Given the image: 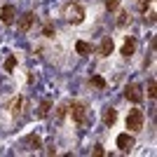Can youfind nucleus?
Masks as SVG:
<instances>
[{"mask_svg": "<svg viewBox=\"0 0 157 157\" xmlns=\"http://www.w3.org/2000/svg\"><path fill=\"white\" fill-rule=\"evenodd\" d=\"M113 49H115L113 38H103V40H101V45H98V56H110Z\"/></svg>", "mask_w": 157, "mask_h": 157, "instance_id": "6e6552de", "label": "nucleus"}, {"mask_svg": "<svg viewBox=\"0 0 157 157\" xmlns=\"http://www.w3.org/2000/svg\"><path fill=\"white\" fill-rule=\"evenodd\" d=\"M143 96H145V94H143V87L136 85V82H131V85L124 87V98H127V101H131V103H141Z\"/></svg>", "mask_w": 157, "mask_h": 157, "instance_id": "20e7f679", "label": "nucleus"}, {"mask_svg": "<svg viewBox=\"0 0 157 157\" xmlns=\"http://www.w3.org/2000/svg\"><path fill=\"white\" fill-rule=\"evenodd\" d=\"M150 5H152V0H141V2H138V10H141V12H145Z\"/></svg>", "mask_w": 157, "mask_h": 157, "instance_id": "aec40b11", "label": "nucleus"}, {"mask_svg": "<svg viewBox=\"0 0 157 157\" xmlns=\"http://www.w3.org/2000/svg\"><path fill=\"white\" fill-rule=\"evenodd\" d=\"M134 52H136V38H127L122 45V56L129 59V56H134Z\"/></svg>", "mask_w": 157, "mask_h": 157, "instance_id": "1a4fd4ad", "label": "nucleus"}, {"mask_svg": "<svg viewBox=\"0 0 157 157\" xmlns=\"http://www.w3.org/2000/svg\"><path fill=\"white\" fill-rule=\"evenodd\" d=\"M92 155H94V157H103L105 152H103V148H101V145H94V150H92Z\"/></svg>", "mask_w": 157, "mask_h": 157, "instance_id": "412c9836", "label": "nucleus"}, {"mask_svg": "<svg viewBox=\"0 0 157 157\" xmlns=\"http://www.w3.org/2000/svg\"><path fill=\"white\" fill-rule=\"evenodd\" d=\"M89 85H94L96 89H103V87H105V80L101 78V75H92V80H89Z\"/></svg>", "mask_w": 157, "mask_h": 157, "instance_id": "2eb2a0df", "label": "nucleus"}, {"mask_svg": "<svg viewBox=\"0 0 157 157\" xmlns=\"http://www.w3.org/2000/svg\"><path fill=\"white\" fill-rule=\"evenodd\" d=\"M21 105H24V96H14L12 101H10V113H12V115L21 113Z\"/></svg>", "mask_w": 157, "mask_h": 157, "instance_id": "9b49d317", "label": "nucleus"}, {"mask_svg": "<svg viewBox=\"0 0 157 157\" xmlns=\"http://www.w3.org/2000/svg\"><path fill=\"white\" fill-rule=\"evenodd\" d=\"M63 17L66 21H71V24H82L85 21V7L80 5V2H68L63 7Z\"/></svg>", "mask_w": 157, "mask_h": 157, "instance_id": "f257e3e1", "label": "nucleus"}, {"mask_svg": "<svg viewBox=\"0 0 157 157\" xmlns=\"http://www.w3.org/2000/svg\"><path fill=\"white\" fill-rule=\"evenodd\" d=\"M63 115H66V105H59V110H56V117H63Z\"/></svg>", "mask_w": 157, "mask_h": 157, "instance_id": "5701e85b", "label": "nucleus"}, {"mask_svg": "<svg viewBox=\"0 0 157 157\" xmlns=\"http://www.w3.org/2000/svg\"><path fill=\"white\" fill-rule=\"evenodd\" d=\"M148 96H150V98H155V80H148Z\"/></svg>", "mask_w": 157, "mask_h": 157, "instance_id": "6ab92c4d", "label": "nucleus"}, {"mask_svg": "<svg viewBox=\"0 0 157 157\" xmlns=\"http://www.w3.org/2000/svg\"><path fill=\"white\" fill-rule=\"evenodd\" d=\"M115 143H117V148H120L122 152H129L131 148L136 145V141H134V136H129V134H120Z\"/></svg>", "mask_w": 157, "mask_h": 157, "instance_id": "423d86ee", "label": "nucleus"}, {"mask_svg": "<svg viewBox=\"0 0 157 157\" xmlns=\"http://www.w3.org/2000/svg\"><path fill=\"white\" fill-rule=\"evenodd\" d=\"M68 113H71V117H73V122L75 124H85L87 122V105L82 103V101H73L71 105H68Z\"/></svg>", "mask_w": 157, "mask_h": 157, "instance_id": "f03ea898", "label": "nucleus"}, {"mask_svg": "<svg viewBox=\"0 0 157 157\" xmlns=\"http://www.w3.org/2000/svg\"><path fill=\"white\" fill-rule=\"evenodd\" d=\"M45 38H54V28H52V24H47V26H45Z\"/></svg>", "mask_w": 157, "mask_h": 157, "instance_id": "4be33fe9", "label": "nucleus"}, {"mask_svg": "<svg viewBox=\"0 0 157 157\" xmlns=\"http://www.w3.org/2000/svg\"><path fill=\"white\" fill-rule=\"evenodd\" d=\"M14 17H17V7H14V5H5L2 10H0V21L7 24V26L14 21Z\"/></svg>", "mask_w": 157, "mask_h": 157, "instance_id": "0eeeda50", "label": "nucleus"}, {"mask_svg": "<svg viewBox=\"0 0 157 157\" xmlns=\"http://www.w3.org/2000/svg\"><path fill=\"white\" fill-rule=\"evenodd\" d=\"M127 129L129 131H141L143 129V110L141 108H131L127 115Z\"/></svg>", "mask_w": 157, "mask_h": 157, "instance_id": "7ed1b4c3", "label": "nucleus"}, {"mask_svg": "<svg viewBox=\"0 0 157 157\" xmlns=\"http://www.w3.org/2000/svg\"><path fill=\"white\" fill-rule=\"evenodd\" d=\"M26 145H31V148H35L38 150L40 148V136H35V134H31V136H26V141H24Z\"/></svg>", "mask_w": 157, "mask_h": 157, "instance_id": "4468645a", "label": "nucleus"}, {"mask_svg": "<svg viewBox=\"0 0 157 157\" xmlns=\"http://www.w3.org/2000/svg\"><path fill=\"white\" fill-rule=\"evenodd\" d=\"M49 110H52V103H49V101H42V103H40V108H38V117L45 120L47 115H49Z\"/></svg>", "mask_w": 157, "mask_h": 157, "instance_id": "ddd939ff", "label": "nucleus"}, {"mask_svg": "<svg viewBox=\"0 0 157 157\" xmlns=\"http://www.w3.org/2000/svg\"><path fill=\"white\" fill-rule=\"evenodd\" d=\"M127 21H131V17L127 12H120V19H117V26H127Z\"/></svg>", "mask_w": 157, "mask_h": 157, "instance_id": "f3484780", "label": "nucleus"}, {"mask_svg": "<svg viewBox=\"0 0 157 157\" xmlns=\"http://www.w3.org/2000/svg\"><path fill=\"white\" fill-rule=\"evenodd\" d=\"M14 66H17V56H7V61H5V71H7V73H12V71H14Z\"/></svg>", "mask_w": 157, "mask_h": 157, "instance_id": "dca6fc26", "label": "nucleus"}, {"mask_svg": "<svg viewBox=\"0 0 157 157\" xmlns=\"http://www.w3.org/2000/svg\"><path fill=\"white\" fill-rule=\"evenodd\" d=\"M115 120H117V110H115L113 105H108V108L103 110V124L105 127H113V124H115Z\"/></svg>", "mask_w": 157, "mask_h": 157, "instance_id": "9d476101", "label": "nucleus"}, {"mask_svg": "<svg viewBox=\"0 0 157 157\" xmlns=\"http://www.w3.org/2000/svg\"><path fill=\"white\" fill-rule=\"evenodd\" d=\"M75 49H78V54L87 56V54L92 52V45H89V42H85V40H78V42H75Z\"/></svg>", "mask_w": 157, "mask_h": 157, "instance_id": "f8f14e48", "label": "nucleus"}, {"mask_svg": "<svg viewBox=\"0 0 157 157\" xmlns=\"http://www.w3.org/2000/svg\"><path fill=\"white\" fill-rule=\"evenodd\" d=\"M117 7H120V0H108V2H105V10H108V12H115Z\"/></svg>", "mask_w": 157, "mask_h": 157, "instance_id": "a211bd4d", "label": "nucleus"}, {"mask_svg": "<svg viewBox=\"0 0 157 157\" xmlns=\"http://www.w3.org/2000/svg\"><path fill=\"white\" fill-rule=\"evenodd\" d=\"M33 21H35V14H33V12H26V14H21V17H19L17 28H19L21 33H28V31H31V26H33Z\"/></svg>", "mask_w": 157, "mask_h": 157, "instance_id": "39448f33", "label": "nucleus"}]
</instances>
